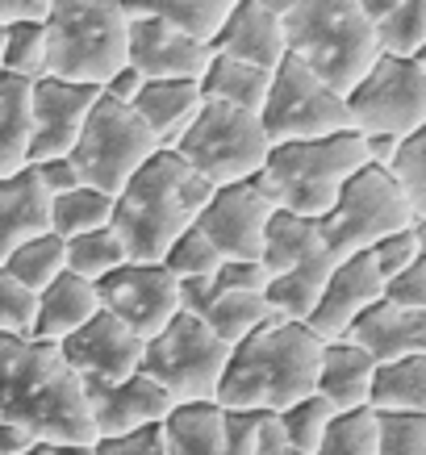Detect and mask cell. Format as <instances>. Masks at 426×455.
<instances>
[{
	"label": "cell",
	"mask_w": 426,
	"mask_h": 455,
	"mask_svg": "<svg viewBox=\"0 0 426 455\" xmlns=\"http://www.w3.org/2000/svg\"><path fill=\"white\" fill-rule=\"evenodd\" d=\"M84 388L55 343L0 334V455L34 447H92Z\"/></svg>",
	"instance_id": "obj_1"
},
{
	"label": "cell",
	"mask_w": 426,
	"mask_h": 455,
	"mask_svg": "<svg viewBox=\"0 0 426 455\" xmlns=\"http://www.w3.org/2000/svg\"><path fill=\"white\" fill-rule=\"evenodd\" d=\"M317 355L322 339L305 322L268 317L260 331L230 347L213 405L230 414H285L314 393Z\"/></svg>",
	"instance_id": "obj_2"
},
{
	"label": "cell",
	"mask_w": 426,
	"mask_h": 455,
	"mask_svg": "<svg viewBox=\"0 0 426 455\" xmlns=\"http://www.w3.org/2000/svg\"><path fill=\"white\" fill-rule=\"evenodd\" d=\"M205 180L189 172L172 151L151 155L130 184L113 196V235L122 238L125 263H164L167 247L193 230L209 201Z\"/></svg>",
	"instance_id": "obj_3"
},
{
	"label": "cell",
	"mask_w": 426,
	"mask_h": 455,
	"mask_svg": "<svg viewBox=\"0 0 426 455\" xmlns=\"http://www.w3.org/2000/svg\"><path fill=\"white\" fill-rule=\"evenodd\" d=\"M272 9L285 29V51L330 84L339 97L381 55L372 29L359 13V0H255Z\"/></svg>",
	"instance_id": "obj_4"
},
{
	"label": "cell",
	"mask_w": 426,
	"mask_h": 455,
	"mask_svg": "<svg viewBox=\"0 0 426 455\" xmlns=\"http://www.w3.org/2000/svg\"><path fill=\"white\" fill-rule=\"evenodd\" d=\"M359 167H368L364 159V139L356 130L330 134V139H309V142H280L268 151L260 176L251 180L255 193L276 209V213H293V218L317 221L334 205V196Z\"/></svg>",
	"instance_id": "obj_5"
},
{
	"label": "cell",
	"mask_w": 426,
	"mask_h": 455,
	"mask_svg": "<svg viewBox=\"0 0 426 455\" xmlns=\"http://www.w3.org/2000/svg\"><path fill=\"white\" fill-rule=\"evenodd\" d=\"M46 76L97 88L125 68V13L117 0H51L42 17Z\"/></svg>",
	"instance_id": "obj_6"
},
{
	"label": "cell",
	"mask_w": 426,
	"mask_h": 455,
	"mask_svg": "<svg viewBox=\"0 0 426 455\" xmlns=\"http://www.w3.org/2000/svg\"><path fill=\"white\" fill-rule=\"evenodd\" d=\"M268 151H272V142L263 134L260 113L234 109V105H213V100H201L193 125L172 147V155L189 172L205 180L209 188L255 180Z\"/></svg>",
	"instance_id": "obj_7"
},
{
	"label": "cell",
	"mask_w": 426,
	"mask_h": 455,
	"mask_svg": "<svg viewBox=\"0 0 426 455\" xmlns=\"http://www.w3.org/2000/svg\"><path fill=\"white\" fill-rule=\"evenodd\" d=\"M347 130L359 139L389 134V139H414L426 130V55L398 59L376 55L372 68L343 92Z\"/></svg>",
	"instance_id": "obj_8"
},
{
	"label": "cell",
	"mask_w": 426,
	"mask_h": 455,
	"mask_svg": "<svg viewBox=\"0 0 426 455\" xmlns=\"http://www.w3.org/2000/svg\"><path fill=\"white\" fill-rule=\"evenodd\" d=\"M226 359H230V347L197 314L180 309L151 343H142V368L138 372L151 376L172 397V405H209L218 397Z\"/></svg>",
	"instance_id": "obj_9"
},
{
	"label": "cell",
	"mask_w": 426,
	"mask_h": 455,
	"mask_svg": "<svg viewBox=\"0 0 426 455\" xmlns=\"http://www.w3.org/2000/svg\"><path fill=\"white\" fill-rule=\"evenodd\" d=\"M406 226H418V221L410 218V209L398 196L393 180L385 176V167H359L339 188L334 205L317 218V235H322L326 255L339 263L372 251L381 238L398 235Z\"/></svg>",
	"instance_id": "obj_10"
},
{
	"label": "cell",
	"mask_w": 426,
	"mask_h": 455,
	"mask_svg": "<svg viewBox=\"0 0 426 455\" xmlns=\"http://www.w3.org/2000/svg\"><path fill=\"white\" fill-rule=\"evenodd\" d=\"M151 155H159V147H155L151 130L138 122V113L130 105L97 97L68 159L76 167L80 184H88V188H97L105 196H117Z\"/></svg>",
	"instance_id": "obj_11"
},
{
	"label": "cell",
	"mask_w": 426,
	"mask_h": 455,
	"mask_svg": "<svg viewBox=\"0 0 426 455\" xmlns=\"http://www.w3.org/2000/svg\"><path fill=\"white\" fill-rule=\"evenodd\" d=\"M260 125L272 147L330 139V134H343L347 130V109H343V97L330 84H322L305 63L285 55V63L272 71V84H268Z\"/></svg>",
	"instance_id": "obj_12"
},
{
	"label": "cell",
	"mask_w": 426,
	"mask_h": 455,
	"mask_svg": "<svg viewBox=\"0 0 426 455\" xmlns=\"http://www.w3.org/2000/svg\"><path fill=\"white\" fill-rule=\"evenodd\" d=\"M276 414H230L221 405H176L164 422V455H280Z\"/></svg>",
	"instance_id": "obj_13"
},
{
	"label": "cell",
	"mask_w": 426,
	"mask_h": 455,
	"mask_svg": "<svg viewBox=\"0 0 426 455\" xmlns=\"http://www.w3.org/2000/svg\"><path fill=\"white\" fill-rule=\"evenodd\" d=\"M92 289H97L100 309L117 317L142 343H151L155 334L180 314V284L159 263H122L117 272L97 280Z\"/></svg>",
	"instance_id": "obj_14"
},
{
	"label": "cell",
	"mask_w": 426,
	"mask_h": 455,
	"mask_svg": "<svg viewBox=\"0 0 426 455\" xmlns=\"http://www.w3.org/2000/svg\"><path fill=\"white\" fill-rule=\"evenodd\" d=\"M276 209L255 193V184H226L213 188L205 209L197 213L193 230L218 251L226 263H260L263 230Z\"/></svg>",
	"instance_id": "obj_15"
},
{
	"label": "cell",
	"mask_w": 426,
	"mask_h": 455,
	"mask_svg": "<svg viewBox=\"0 0 426 455\" xmlns=\"http://www.w3.org/2000/svg\"><path fill=\"white\" fill-rule=\"evenodd\" d=\"M97 97L100 92L88 84L51 80V76L29 84V164L71 155Z\"/></svg>",
	"instance_id": "obj_16"
},
{
	"label": "cell",
	"mask_w": 426,
	"mask_h": 455,
	"mask_svg": "<svg viewBox=\"0 0 426 455\" xmlns=\"http://www.w3.org/2000/svg\"><path fill=\"white\" fill-rule=\"evenodd\" d=\"M84 405H88V422L97 439H117V435H134L147 427H164L167 414L176 410L172 397L155 385L151 376H125L117 385L105 380H80Z\"/></svg>",
	"instance_id": "obj_17"
},
{
	"label": "cell",
	"mask_w": 426,
	"mask_h": 455,
	"mask_svg": "<svg viewBox=\"0 0 426 455\" xmlns=\"http://www.w3.org/2000/svg\"><path fill=\"white\" fill-rule=\"evenodd\" d=\"M209 59H213L209 42H197L147 17H125V68H134L147 84L201 80Z\"/></svg>",
	"instance_id": "obj_18"
},
{
	"label": "cell",
	"mask_w": 426,
	"mask_h": 455,
	"mask_svg": "<svg viewBox=\"0 0 426 455\" xmlns=\"http://www.w3.org/2000/svg\"><path fill=\"white\" fill-rule=\"evenodd\" d=\"M59 355H63V363L71 368L76 380L117 385V380H125V376H134L142 368V339H134L113 314L97 309L92 322H84L71 339L59 343Z\"/></svg>",
	"instance_id": "obj_19"
},
{
	"label": "cell",
	"mask_w": 426,
	"mask_h": 455,
	"mask_svg": "<svg viewBox=\"0 0 426 455\" xmlns=\"http://www.w3.org/2000/svg\"><path fill=\"white\" fill-rule=\"evenodd\" d=\"M381 292H385V280L376 272V263L372 255H351V259H339L330 267V280L322 297H317L314 314L305 317V326L322 339V343H339L347 334V326L356 322L368 305L381 301Z\"/></svg>",
	"instance_id": "obj_20"
},
{
	"label": "cell",
	"mask_w": 426,
	"mask_h": 455,
	"mask_svg": "<svg viewBox=\"0 0 426 455\" xmlns=\"http://www.w3.org/2000/svg\"><path fill=\"white\" fill-rule=\"evenodd\" d=\"M209 51L221 59H238L260 71H276L285 63V29L276 21L272 9H263L255 0H234L221 29L213 34Z\"/></svg>",
	"instance_id": "obj_21"
},
{
	"label": "cell",
	"mask_w": 426,
	"mask_h": 455,
	"mask_svg": "<svg viewBox=\"0 0 426 455\" xmlns=\"http://www.w3.org/2000/svg\"><path fill=\"white\" fill-rule=\"evenodd\" d=\"M343 343L359 347L376 368L406 355H426V314L422 309H398L389 301H376L347 326Z\"/></svg>",
	"instance_id": "obj_22"
},
{
	"label": "cell",
	"mask_w": 426,
	"mask_h": 455,
	"mask_svg": "<svg viewBox=\"0 0 426 455\" xmlns=\"http://www.w3.org/2000/svg\"><path fill=\"white\" fill-rule=\"evenodd\" d=\"M97 289L88 280L71 276V272H59L42 292H34V326H29V339L34 343H63L80 331L84 322H92L97 314Z\"/></svg>",
	"instance_id": "obj_23"
},
{
	"label": "cell",
	"mask_w": 426,
	"mask_h": 455,
	"mask_svg": "<svg viewBox=\"0 0 426 455\" xmlns=\"http://www.w3.org/2000/svg\"><path fill=\"white\" fill-rule=\"evenodd\" d=\"M38 235H51V196L38 184L34 167H26L0 180V263Z\"/></svg>",
	"instance_id": "obj_24"
},
{
	"label": "cell",
	"mask_w": 426,
	"mask_h": 455,
	"mask_svg": "<svg viewBox=\"0 0 426 455\" xmlns=\"http://www.w3.org/2000/svg\"><path fill=\"white\" fill-rule=\"evenodd\" d=\"M372 363L359 347L351 343H322V355H317V380L314 393L322 401H330L334 414H351V410H368V388H372Z\"/></svg>",
	"instance_id": "obj_25"
},
{
	"label": "cell",
	"mask_w": 426,
	"mask_h": 455,
	"mask_svg": "<svg viewBox=\"0 0 426 455\" xmlns=\"http://www.w3.org/2000/svg\"><path fill=\"white\" fill-rule=\"evenodd\" d=\"M130 109L138 113V122L151 130V139L159 151H172L180 134L193 125L197 109H201V88L197 80H164V84H142V92L134 97Z\"/></svg>",
	"instance_id": "obj_26"
},
{
	"label": "cell",
	"mask_w": 426,
	"mask_h": 455,
	"mask_svg": "<svg viewBox=\"0 0 426 455\" xmlns=\"http://www.w3.org/2000/svg\"><path fill=\"white\" fill-rule=\"evenodd\" d=\"M359 13L381 55H426V0H359Z\"/></svg>",
	"instance_id": "obj_27"
},
{
	"label": "cell",
	"mask_w": 426,
	"mask_h": 455,
	"mask_svg": "<svg viewBox=\"0 0 426 455\" xmlns=\"http://www.w3.org/2000/svg\"><path fill=\"white\" fill-rule=\"evenodd\" d=\"M372 414H426V355L381 363L368 388Z\"/></svg>",
	"instance_id": "obj_28"
},
{
	"label": "cell",
	"mask_w": 426,
	"mask_h": 455,
	"mask_svg": "<svg viewBox=\"0 0 426 455\" xmlns=\"http://www.w3.org/2000/svg\"><path fill=\"white\" fill-rule=\"evenodd\" d=\"M117 4L125 17H147L197 42H213V34L230 13V0H117Z\"/></svg>",
	"instance_id": "obj_29"
},
{
	"label": "cell",
	"mask_w": 426,
	"mask_h": 455,
	"mask_svg": "<svg viewBox=\"0 0 426 455\" xmlns=\"http://www.w3.org/2000/svg\"><path fill=\"white\" fill-rule=\"evenodd\" d=\"M268 84H272V71H260V68H251V63H238V59L213 55L209 68L201 71L197 88H201V100L260 113L263 97H268Z\"/></svg>",
	"instance_id": "obj_30"
},
{
	"label": "cell",
	"mask_w": 426,
	"mask_h": 455,
	"mask_svg": "<svg viewBox=\"0 0 426 455\" xmlns=\"http://www.w3.org/2000/svg\"><path fill=\"white\" fill-rule=\"evenodd\" d=\"M330 267H334V259H330V255H314V259H305V263H297V267H289L285 276L268 280L263 301H268L272 317H285V322H305V317L314 314V305H317V297H322V289H326Z\"/></svg>",
	"instance_id": "obj_31"
},
{
	"label": "cell",
	"mask_w": 426,
	"mask_h": 455,
	"mask_svg": "<svg viewBox=\"0 0 426 455\" xmlns=\"http://www.w3.org/2000/svg\"><path fill=\"white\" fill-rule=\"evenodd\" d=\"M326 255L322 235H317V221L309 218H293V213H272L268 230H263V247H260V267L272 276H285L289 267Z\"/></svg>",
	"instance_id": "obj_32"
},
{
	"label": "cell",
	"mask_w": 426,
	"mask_h": 455,
	"mask_svg": "<svg viewBox=\"0 0 426 455\" xmlns=\"http://www.w3.org/2000/svg\"><path fill=\"white\" fill-rule=\"evenodd\" d=\"M29 167V84L0 76V180Z\"/></svg>",
	"instance_id": "obj_33"
},
{
	"label": "cell",
	"mask_w": 426,
	"mask_h": 455,
	"mask_svg": "<svg viewBox=\"0 0 426 455\" xmlns=\"http://www.w3.org/2000/svg\"><path fill=\"white\" fill-rule=\"evenodd\" d=\"M113 221V196L97 193V188H71L63 196H51V235L55 238H80L92 230H105Z\"/></svg>",
	"instance_id": "obj_34"
},
{
	"label": "cell",
	"mask_w": 426,
	"mask_h": 455,
	"mask_svg": "<svg viewBox=\"0 0 426 455\" xmlns=\"http://www.w3.org/2000/svg\"><path fill=\"white\" fill-rule=\"evenodd\" d=\"M197 317H201L226 347H234V343H243L251 331H260L263 322L272 317V309L263 301V292H226L218 301H209Z\"/></svg>",
	"instance_id": "obj_35"
},
{
	"label": "cell",
	"mask_w": 426,
	"mask_h": 455,
	"mask_svg": "<svg viewBox=\"0 0 426 455\" xmlns=\"http://www.w3.org/2000/svg\"><path fill=\"white\" fill-rule=\"evenodd\" d=\"M122 263H125V247H122V238L113 235V226L63 243V272L88 280V284L105 280L109 272H117Z\"/></svg>",
	"instance_id": "obj_36"
},
{
	"label": "cell",
	"mask_w": 426,
	"mask_h": 455,
	"mask_svg": "<svg viewBox=\"0 0 426 455\" xmlns=\"http://www.w3.org/2000/svg\"><path fill=\"white\" fill-rule=\"evenodd\" d=\"M268 289V272L260 263H221L213 276L180 284V309L184 314H201L209 301H218L226 292H263Z\"/></svg>",
	"instance_id": "obj_37"
},
{
	"label": "cell",
	"mask_w": 426,
	"mask_h": 455,
	"mask_svg": "<svg viewBox=\"0 0 426 455\" xmlns=\"http://www.w3.org/2000/svg\"><path fill=\"white\" fill-rule=\"evenodd\" d=\"M385 176L393 180V188L406 201L410 218L418 226H426V130L414 134V139H401V147L385 164Z\"/></svg>",
	"instance_id": "obj_38"
},
{
	"label": "cell",
	"mask_w": 426,
	"mask_h": 455,
	"mask_svg": "<svg viewBox=\"0 0 426 455\" xmlns=\"http://www.w3.org/2000/svg\"><path fill=\"white\" fill-rule=\"evenodd\" d=\"M0 267H4L26 292H42L59 272H63V238H55V235L29 238V243H21Z\"/></svg>",
	"instance_id": "obj_39"
},
{
	"label": "cell",
	"mask_w": 426,
	"mask_h": 455,
	"mask_svg": "<svg viewBox=\"0 0 426 455\" xmlns=\"http://www.w3.org/2000/svg\"><path fill=\"white\" fill-rule=\"evenodd\" d=\"M0 76H13V80H26V84L46 80V38H42V21H13V26H4Z\"/></svg>",
	"instance_id": "obj_40"
},
{
	"label": "cell",
	"mask_w": 426,
	"mask_h": 455,
	"mask_svg": "<svg viewBox=\"0 0 426 455\" xmlns=\"http://www.w3.org/2000/svg\"><path fill=\"white\" fill-rule=\"evenodd\" d=\"M330 418H334L330 401H322L317 393H309L305 401L289 405L285 414H276V422H280L285 447H289L293 455H314V447L322 443V435H326V427H330Z\"/></svg>",
	"instance_id": "obj_41"
},
{
	"label": "cell",
	"mask_w": 426,
	"mask_h": 455,
	"mask_svg": "<svg viewBox=\"0 0 426 455\" xmlns=\"http://www.w3.org/2000/svg\"><path fill=\"white\" fill-rule=\"evenodd\" d=\"M314 455H376V414L372 410L334 414Z\"/></svg>",
	"instance_id": "obj_42"
},
{
	"label": "cell",
	"mask_w": 426,
	"mask_h": 455,
	"mask_svg": "<svg viewBox=\"0 0 426 455\" xmlns=\"http://www.w3.org/2000/svg\"><path fill=\"white\" fill-rule=\"evenodd\" d=\"M221 255L213 247H209L205 238L197 235V230H189V235H180L172 247H167V255H164V267L167 276L176 280V284H193V280H205V276H213L221 267Z\"/></svg>",
	"instance_id": "obj_43"
},
{
	"label": "cell",
	"mask_w": 426,
	"mask_h": 455,
	"mask_svg": "<svg viewBox=\"0 0 426 455\" xmlns=\"http://www.w3.org/2000/svg\"><path fill=\"white\" fill-rule=\"evenodd\" d=\"M376 455H426V414H376Z\"/></svg>",
	"instance_id": "obj_44"
},
{
	"label": "cell",
	"mask_w": 426,
	"mask_h": 455,
	"mask_svg": "<svg viewBox=\"0 0 426 455\" xmlns=\"http://www.w3.org/2000/svg\"><path fill=\"white\" fill-rule=\"evenodd\" d=\"M368 255H372V263H376L381 280H393L398 272H406L410 263L426 259V226H406L398 235L381 238Z\"/></svg>",
	"instance_id": "obj_45"
},
{
	"label": "cell",
	"mask_w": 426,
	"mask_h": 455,
	"mask_svg": "<svg viewBox=\"0 0 426 455\" xmlns=\"http://www.w3.org/2000/svg\"><path fill=\"white\" fill-rule=\"evenodd\" d=\"M29 326H34V292H26L0 267V334L29 339Z\"/></svg>",
	"instance_id": "obj_46"
},
{
	"label": "cell",
	"mask_w": 426,
	"mask_h": 455,
	"mask_svg": "<svg viewBox=\"0 0 426 455\" xmlns=\"http://www.w3.org/2000/svg\"><path fill=\"white\" fill-rule=\"evenodd\" d=\"M381 301L398 305V309H422L426 314V259L410 263L406 272H398L393 280H385Z\"/></svg>",
	"instance_id": "obj_47"
},
{
	"label": "cell",
	"mask_w": 426,
	"mask_h": 455,
	"mask_svg": "<svg viewBox=\"0 0 426 455\" xmlns=\"http://www.w3.org/2000/svg\"><path fill=\"white\" fill-rule=\"evenodd\" d=\"M88 455H164V427H147L117 439H97Z\"/></svg>",
	"instance_id": "obj_48"
},
{
	"label": "cell",
	"mask_w": 426,
	"mask_h": 455,
	"mask_svg": "<svg viewBox=\"0 0 426 455\" xmlns=\"http://www.w3.org/2000/svg\"><path fill=\"white\" fill-rule=\"evenodd\" d=\"M29 167H34L38 184L46 188V196H63V193H71V188H80V176H76V167H71L68 155H63V159H46V164H29Z\"/></svg>",
	"instance_id": "obj_49"
},
{
	"label": "cell",
	"mask_w": 426,
	"mask_h": 455,
	"mask_svg": "<svg viewBox=\"0 0 426 455\" xmlns=\"http://www.w3.org/2000/svg\"><path fill=\"white\" fill-rule=\"evenodd\" d=\"M142 76H138L134 68H122V71H113L109 80L100 84V97H109V100H117V105H134V97L142 92Z\"/></svg>",
	"instance_id": "obj_50"
},
{
	"label": "cell",
	"mask_w": 426,
	"mask_h": 455,
	"mask_svg": "<svg viewBox=\"0 0 426 455\" xmlns=\"http://www.w3.org/2000/svg\"><path fill=\"white\" fill-rule=\"evenodd\" d=\"M51 13V0H0V26L13 21H42Z\"/></svg>",
	"instance_id": "obj_51"
},
{
	"label": "cell",
	"mask_w": 426,
	"mask_h": 455,
	"mask_svg": "<svg viewBox=\"0 0 426 455\" xmlns=\"http://www.w3.org/2000/svg\"><path fill=\"white\" fill-rule=\"evenodd\" d=\"M26 455H88L84 447H34V451Z\"/></svg>",
	"instance_id": "obj_52"
},
{
	"label": "cell",
	"mask_w": 426,
	"mask_h": 455,
	"mask_svg": "<svg viewBox=\"0 0 426 455\" xmlns=\"http://www.w3.org/2000/svg\"><path fill=\"white\" fill-rule=\"evenodd\" d=\"M0 51H4V26H0Z\"/></svg>",
	"instance_id": "obj_53"
},
{
	"label": "cell",
	"mask_w": 426,
	"mask_h": 455,
	"mask_svg": "<svg viewBox=\"0 0 426 455\" xmlns=\"http://www.w3.org/2000/svg\"><path fill=\"white\" fill-rule=\"evenodd\" d=\"M280 455H293V451H280Z\"/></svg>",
	"instance_id": "obj_54"
},
{
	"label": "cell",
	"mask_w": 426,
	"mask_h": 455,
	"mask_svg": "<svg viewBox=\"0 0 426 455\" xmlns=\"http://www.w3.org/2000/svg\"><path fill=\"white\" fill-rule=\"evenodd\" d=\"M230 4H234V0H230Z\"/></svg>",
	"instance_id": "obj_55"
}]
</instances>
